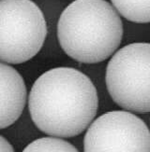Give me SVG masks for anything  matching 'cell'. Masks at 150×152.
Instances as JSON below:
<instances>
[{
    "instance_id": "6da1fadb",
    "label": "cell",
    "mask_w": 150,
    "mask_h": 152,
    "mask_svg": "<svg viewBox=\"0 0 150 152\" xmlns=\"http://www.w3.org/2000/svg\"><path fill=\"white\" fill-rule=\"evenodd\" d=\"M29 114L37 128L50 136L81 134L94 121L99 96L92 80L72 67L44 72L32 86Z\"/></svg>"
},
{
    "instance_id": "7a4b0ae2",
    "label": "cell",
    "mask_w": 150,
    "mask_h": 152,
    "mask_svg": "<svg viewBox=\"0 0 150 152\" xmlns=\"http://www.w3.org/2000/svg\"><path fill=\"white\" fill-rule=\"evenodd\" d=\"M123 36L121 15L107 0L71 1L58 23L62 51L82 64H98L112 57Z\"/></svg>"
},
{
    "instance_id": "3957f363",
    "label": "cell",
    "mask_w": 150,
    "mask_h": 152,
    "mask_svg": "<svg viewBox=\"0 0 150 152\" xmlns=\"http://www.w3.org/2000/svg\"><path fill=\"white\" fill-rule=\"evenodd\" d=\"M106 88L123 109L150 112V43L135 42L117 50L107 64Z\"/></svg>"
},
{
    "instance_id": "277c9868",
    "label": "cell",
    "mask_w": 150,
    "mask_h": 152,
    "mask_svg": "<svg viewBox=\"0 0 150 152\" xmlns=\"http://www.w3.org/2000/svg\"><path fill=\"white\" fill-rule=\"evenodd\" d=\"M48 35L43 12L33 0H0V59L19 64L35 57Z\"/></svg>"
},
{
    "instance_id": "5b68a950",
    "label": "cell",
    "mask_w": 150,
    "mask_h": 152,
    "mask_svg": "<svg viewBox=\"0 0 150 152\" xmlns=\"http://www.w3.org/2000/svg\"><path fill=\"white\" fill-rule=\"evenodd\" d=\"M84 152H150V131L132 112L115 110L97 118L83 138Z\"/></svg>"
},
{
    "instance_id": "8992f818",
    "label": "cell",
    "mask_w": 150,
    "mask_h": 152,
    "mask_svg": "<svg viewBox=\"0 0 150 152\" xmlns=\"http://www.w3.org/2000/svg\"><path fill=\"white\" fill-rule=\"evenodd\" d=\"M0 128L5 129L13 124L22 115L27 104V91L24 77L9 64H0Z\"/></svg>"
},
{
    "instance_id": "52a82bcc",
    "label": "cell",
    "mask_w": 150,
    "mask_h": 152,
    "mask_svg": "<svg viewBox=\"0 0 150 152\" xmlns=\"http://www.w3.org/2000/svg\"><path fill=\"white\" fill-rule=\"evenodd\" d=\"M40 7L46 20L48 35L44 44V53L49 56L59 54L61 50L58 42V23L65 8L69 5L68 0H33Z\"/></svg>"
},
{
    "instance_id": "ba28073f",
    "label": "cell",
    "mask_w": 150,
    "mask_h": 152,
    "mask_svg": "<svg viewBox=\"0 0 150 152\" xmlns=\"http://www.w3.org/2000/svg\"><path fill=\"white\" fill-rule=\"evenodd\" d=\"M118 13L134 23H150V0H110Z\"/></svg>"
},
{
    "instance_id": "9c48e42d",
    "label": "cell",
    "mask_w": 150,
    "mask_h": 152,
    "mask_svg": "<svg viewBox=\"0 0 150 152\" xmlns=\"http://www.w3.org/2000/svg\"><path fill=\"white\" fill-rule=\"evenodd\" d=\"M22 152H79L78 149L60 137H42L30 143Z\"/></svg>"
},
{
    "instance_id": "30bf717a",
    "label": "cell",
    "mask_w": 150,
    "mask_h": 152,
    "mask_svg": "<svg viewBox=\"0 0 150 152\" xmlns=\"http://www.w3.org/2000/svg\"><path fill=\"white\" fill-rule=\"evenodd\" d=\"M0 151L1 152H15L13 147L4 136H0Z\"/></svg>"
},
{
    "instance_id": "8fae6325",
    "label": "cell",
    "mask_w": 150,
    "mask_h": 152,
    "mask_svg": "<svg viewBox=\"0 0 150 152\" xmlns=\"http://www.w3.org/2000/svg\"><path fill=\"white\" fill-rule=\"evenodd\" d=\"M68 1H70L71 2V1H74V0H68Z\"/></svg>"
}]
</instances>
